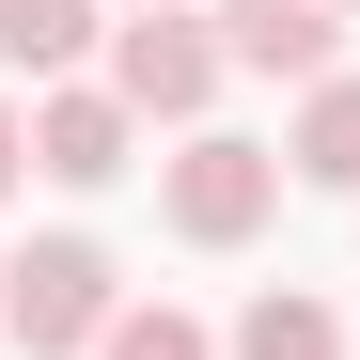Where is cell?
I'll return each instance as SVG.
<instances>
[{"mask_svg":"<svg viewBox=\"0 0 360 360\" xmlns=\"http://www.w3.org/2000/svg\"><path fill=\"white\" fill-rule=\"evenodd\" d=\"M282 172H297V188H360V63L297 94V126H282Z\"/></svg>","mask_w":360,"mask_h":360,"instance_id":"cell-7","label":"cell"},{"mask_svg":"<svg viewBox=\"0 0 360 360\" xmlns=\"http://www.w3.org/2000/svg\"><path fill=\"white\" fill-rule=\"evenodd\" d=\"M94 360H219V329H204V314H172V297H126Z\"/></svg>","mask_w":360,"mask_h":360,"instance_id":"cell-9","label":"cell"},{"mask_svg":"<svg viewBox=\"0 0 360 360\" xmlns=\"http://www.w3.org/2000/svg\"><path fill=\"white\" fill-rule=\"evenodd\" d=\"M329 16H360V0H329Z\"/></svg>","mask_w":360,"mask_h":360,"instance_id":"cell-12","label":"cell"},{"mask_svg":"<svg viewBox=\"0 0 360 360\" xmlns=\"http://www.w3.org/2000/svg\"><path fill=\"white\" fill-rule=\"evenodd\" d=\"M282 188H297V172H282V141H251V126H188V141L157 157V219L188 235V251H251V235L282 219Z\"/></svg>","mask_w":360,"mask_h":360,"instance_id":"cell-1","label":"cell"},{"mask_svg":"<svg viewBox=\"0 0 360 360\" xmlns=\"http://www.w3.org/2000/svg\"><path fill=\"white\" fill-rule=\"evenodd\" d=\"M110 314H126V266H110L94 235H32V251H0V329H16L32 360L110 345Z\"/></svg>","mask_w":360,"mask_h":360,"instance_id":"cell-2","label":"cell"},{"mask_svg":"<svg viewBox=\"0 0 360 360\" xmlns=\"http://www.w3.org/2000/svg\"><path fill=\"white\" fill-rule=\"evenodd\" d=\"M219 79H235V47H219V16H204V0H172V16H110V94H126L141 126H172V141H188L204 110H219Z\"/></svg>","mask_w":360,"mask_h":360,"instance_id":"cell-3","label":"cell"},{"mask_svg":"<svg viewBox=\"0 0 360 360\" xmlns=\"http://www.w3.org/2000/svg\"><path fill=\"white\" fill-rule=\"evenodd\" d=\"M126 157H141V110L110 94V79H63V94H32V172H47V188H110Z\"/></svg>","mask_w":360,"mask_h":360,"instance_id":"cell-4","label":"cell"},{"mask_svg":"<svg viewBox=\"0 0 360 360\" xmlns=\"http://www.w3.org/2000/svg\"><path fill=\"white\" fill-rule=\"evenodd\" d=\"M110 16H172V0H110Z\"/></svg>","mask_w":360,"mask_h":360,"instance_id":"cell-11","label":"cell"},{"mask_svg":"<svg viewBox=\"0 0 360 360\" xmlns=\"http://www.w3.org/2000/svg\"><path fill=\"white\" fill-rule=\"evenodd\" d=\"M204 16H219V47L251 79H297V94L345 79V16H329V0H204Z\"/></svg>","mask_w":360,"mask_h":360,"instance_id":"cell-5","label":"cell"},{"mask_svg":"<svg viewBox=\"0 0 360 360\" xmlns=\"http://www.w3.org/2000/svg\"><path fill=\"white\" fill-rule=\"evenodd\" d=\"M0 63L32 94H63L79 63H110V0H0Z\"/></svg>","mask_w":360,"mask_h":360,"instance_id":"cell-6","label":"cell"},{"mask_svg":"<svg viewBox=\"0 0 360 360\" xmlns=\"http://www.w3.org/2000/svg\"><path fill=\"white\" fill-rule=\"evenodd\" d=\"M219 360H345V314H329L314 282H266L251 314H235V345H219Z\"/></svg>","mask_w":360,"mask_h":360,"instance_id":"cell-8","label":"cell"},{"mask_svg":"<svg viewBox=\"0 0 360 360\" xmlns=\"http://www.w3.org/2000/svg\"><path fill=\"white\" fill-rule=\"evenodd\" d=\"M16 188H32V110L0 94V204H16Z\"/></svg>","mask_w":360,"mask_h":360,"instance_id":"cell-10","label":"cell"}]
</instances>
